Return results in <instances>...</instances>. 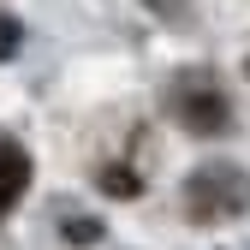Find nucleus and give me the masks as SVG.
<instances>
[{"label":"nucleus","instance_id":"obj_1","mask_svg":"<svg viewBox=\"0 0 250 250\" xmlns=\"http://www.w3.org/2000/svg\"><path fill=\"white\" fill-rule=\"evenodd\" d=\"M185 208L191 221H232V214L250 208V173L232 161H208L185 179Z\"/></svg>","mask_w":250,"mask_h":250},{"label":"nucleus","instance_id":"obj_2","mask_svg":"<svg viewBox=\"0 0 250 250\" xmlns=\"http://www.w3.org/2000/svg\"><path fill=\"white\" fill-rule=\"evenodd\" d=\"M30 191V155L18 149V137L0 131V221L18 208V197Z\"/></svg>","mask_w":250,"mask_h":250},{"label":"nucleus","instance_id":"obj_3","mask_svg":"<svg viewBox=\"0 0 250 250\" xmlns=\"http://www.w3.org/2000/svg\"><path fill=\"white\" fill-rule=\"evenodd\" d=\"M179 113L191 119V131H214V125H227V102L214 96V89H203V83H185V89H179Z\"/></svg>","mask_w":250,"mask_h":250},{"label":"nucleus","instance_id":"obj_4","mask_svg":"<svg viewBox=\"0 0 250 250\" xmlns=\"http://www.w3.org/2000/svg\"><path fill=\"white\" fill-rule=\"evenodd\" d=\"M12 48H18V24H12V18H0V60H6Z\"/></svg>","mask_w":250,"mask_h":250}]
</instances>
